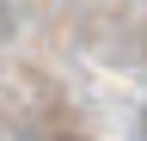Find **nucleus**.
Segmentation results:
<instances>
[{"label": "nucleus", "instance_id": "nucleus-1", "mask_svg": "<svg viewBox=\"0 0 147 141\" xmlns=\"http://www.w3.org/2000/svg\"><path fill=\"white\" fill-rule=\"evenodd\" d=\"M6 31H12V19H6V6H0V37H6Z\"/></svg>", "mask_w": 147, "mask_h": 141}]
</instances>
